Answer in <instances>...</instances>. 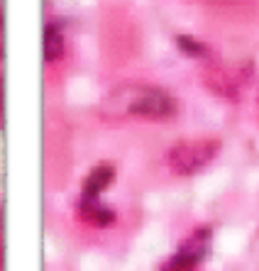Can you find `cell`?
I'll list each match as a JSON object with an SVG mask.
<instances>
[{
	"mask_svg": "<svg viewBox=\"0 0 259 271\" xmlns=\"http://www.w3.org/2000/svg\"><path fill=\"white\" fill-rule=\"evenodd\" d=\"M105 110L122 117L130 115V117H145V120H167L176 112V100L164 88L130 83V86L112 90Z\"/></svg>",
	"mask_w": 259,
	"mask_h": 271,
	"instance_id": "1",
	"label": "cell"
},
{
	"mask_svg": "<svg viewBox=\"0 0 259 271\" xmlns=\"http://www.w3.org/2000/svg\"><path fill=\"white\" fill-rule=\"evenodd\" d=\"M220 149L218 140H193V142H184L179 145L171 154H169V164L176 174H196L201 171L205 164L210 162Z\"/></svg>",
	"mask_w": 259,
	"mask_h": 271,
	"instance_id": "2",
	"label": "cell"
},
{
	"mask_svg": "<svg viewBox=\"0 0 259 271\" xmlns=\"http://www.w3.org/2000/svg\"><path fill=\"white\" fill-rule=\"evenodd\" d=\"M208 249H210V235H208V230L193 232L179 247V252L171 256V261L167 264V271H193L208 256Z\"/></svg>",
	"mask_w": 259,
	"mask_h": 271,
	"instance_id": "3",
	"label": "cell"
},
{
	"mask_svg": "<svg viewBox=\"0 0 259 271\" xmlns=\"http://www.w3.org/2000/svg\"><path fill=\"white\" fill-rule=\"evenodd\" d=\"M59 54H61V39H59V35H56L54 30H49L47 32V59L52 61Z\"/></svg>",
	"mask_w": 259,
	"mask_h": 271,
	"instance_id": "4",
	"label": "cell"
}]
</instances>
